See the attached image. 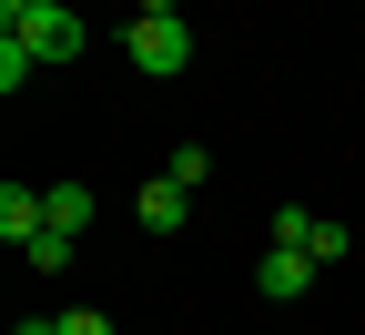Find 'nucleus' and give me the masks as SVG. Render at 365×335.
I'll list each match as a JSON object with an SVG mask.
<instances>
[{
    "label": "nucleus",
    "mask_w": 365,
    "mask_h": 335,
    "mask_svg": "<svg viewBox=\"0 0 365 335\" xmlns=\"http://www.w3.org/2000/svg\"><path fill=\"white\" fill-rule=\"evenodd\" d=\"M31 71H41V61H31V41H21V31H0V91H21Z\"/></svg>",
    "instance_id": "8"
},
{
    "label": "nucleus",
    "mask_w": 365,
    "mask_h": 335,
    "mask_svg": "<svg viewBox=\"0 0 365 335\" xmlns=\"http://www.w3.org/2000/svg\"><path fill=\"white\" fill-rule=\"evenodd\" d=\"M51 234H91V183H51Z\"/></svg>",
    "instance_id": "6"
},
{
    "label": "nucleus",
    "mask_w": 365,
    "mask_h": 335,
    "mask_svg": "<svg viewBox=\"0 0 365 335\" xmlns=\"http://www.w3.org/2000/svg\"><path fill=\"white\" fill-rule=\"evenodd\" d=\"M182 204H193V183H173V173H153V183H143V204H132V214H143L153 234H173V224H182Z\"/></svg>",
    "instance_id": "5"
},
{
    "label": "nucleus",
    "mask_w": 365,
    "mask_h": 335,
    "mask_svg": "<svg viewBox=\"0 0 365 335\" xmlns=\"http://www.w3.org/2000/svg\"><path fill=\"white\" fill-rule=\"evenodd\" d=\"M122 51H132V71H153V81H173V71H193V21H182V11H132V31H122Z\"/></svg>",
    "instance_id": "1"
},
{
    "label": "nucleus",
    "mask_w": 365,
    "mask_h": 335,
    "mask_svg": "<svg viewBox=\"0 0 365 335\" xmlns=\"http://www.w3.org/2000/svg\"><path fill=\"white\" fill-rule=\"evenodd\" d=\"M51 335H112V315H102V305H81V315H51Z\"/></svg>",
    "instance_id": "10"
},
{
    "label": "nucleus",
    "mask_w": 365,
    "mask_h": 335,
    "mask_svg": "<svg viewBox=\"0 0 365 335\" xmlns=\"http://www.w3.org/2000/svg\"><path fill=\"white\" fill-rule=\"evenodd\" d=\"M21 41H31V61H81V41H91V31H81L71 11H31Z\"/></svg>",
    "instance_id": "2"
},
{
    "label": "nucleus",
    "mask_w": 365,
    "mask_h": 335,
    "mask_svg": "<svg viewBox=\"0 0 365 335\" xmlns=\"http://www.w3.org/2000/svg\"><path fill=\"white\" fill-rule=\"evenodd\" d=\"M274 244L304 254V244H314V214H304V204H284V214H274Z\"/></svg>",
    "instance_id": "9"
},
{
    "label": "nucleus",
    "mask_w": 365,
    "mask_h": 335,
    "mask_svg": "<svg viewBox=\"0 0 365 335\" xmlns=\"http://www.w3.org/2000/svg\"><path fill=\"white\" fill-rule=\"evenodd\" d=\"M254 284H264V305H294V295H304V284H314V254H284V244H274Z\"/></svg>",
    "instance_id": "4"
},
{
    "label": "nucleus",
    "mask_w": 365,
    "mask_h": 335,
    "mask_svg": "<svg viewBox=\"0 0 365 335\" xmlns=\"http://www.w3.org/2000/svg\"><path fill=\"white\" fill-rule=\"evenodd\" d=\"M0 234H11V244L51 234V194H31V183H0Z\"/></svg>",
    "instance_id": "3"
},
{
    "label": "nucleus",
    "mask_w": 365,
    "mask_h": 335,
    "mask_svg": "<svg viewBox=\"0 0 365 335\" xmlns=\"http://www.w3.org/2000/svg\"><path fill=\"white\" fill-rule=\"evenodd\" d=\"M31 11H51V0H0V31H21Z\"/></svg>",
    "instance_id": "11"
},
{
    "label": "nucleus",
    "mask_w": 365,
    "mask_h": 335,
    "mask_svg": "<svg viewBox=\"0 0 365 335\" xmlns=\"http://www.w3.org/2000/svg\"><path fill=\"white\" fill-rule=\"evenodd\" d=\"M21 264H41V274H61V264H81V234H31V244H21Z\"/></svg>",
    "instance_id": "7"
},
{
    "label": "nucleus",
    "mask_w": 365,
    "mask_h": 335,
    "mask_svg": "<svg viewBox=\"0 0 365 335\" xmlns=\"http://www.w3.org/2000/svg\"><path fill=\"white\" fill-rule=\"evenodd\" d=\"M132 11H182V0H132Z\"/></svg>",
    "instance_id": "12"
}]
</instances>
